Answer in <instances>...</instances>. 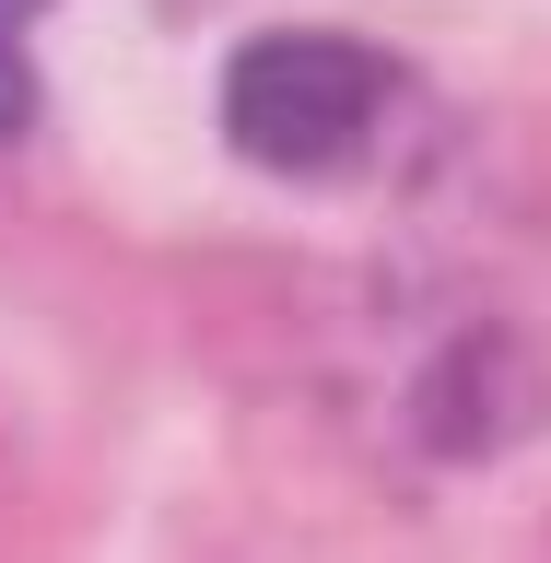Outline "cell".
I'll list each match as a JSON object with an SVG mask.
<instances>
[{"label":"cell","mask_w":551,"mask_h":563,"mask_svg":"<svg viewBox=\"0 0 551 563\" xmlns=\"http://www.w3.org/2000/svg\"><path fill=\"white\" fill-rule=\"evenodd\" d=\"M387 106V59L352 35H258L223 59V141L271 176H329L364 153Z\"/></svg>","instance_id":"obj_1"},{"label":"cell","mask_w":551,"mask_h":563,"mask_svg":"<svg viewBox=\"0 0 551 563\" xmlns=\"http://www.w3.org/2000/svg\"><path fill=\"white\" fill-rule=\"evenodd\" d=\"M24 118H35V59L12 47V35H0V141L24 130Z\"/></svg>","instance_id":"obj_2"},{"label":"cell","mask_w":551,"mask_h":563,"mask_svg":"<svg viewBox=\"0 0 551 563\" xmlns=\"http://www.w3.org/2000/svg\"><path fill=\"white\" fill-rule=\"evenodd\" d=\"M12 12H35V0H0V24H12Z\"/></svg>","instance_id":"obj_3"}]
</instances>
